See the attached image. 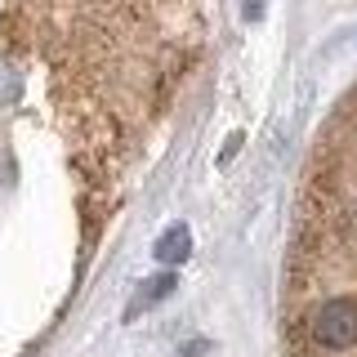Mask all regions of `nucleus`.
<instances>
[{"instance_id": "obj_4", "label": "nucleus", "mask_w": 357, "mask_h": 357, "mask_svg": "<svg viewBox=\"0 0 357 357\" xmlns=\"http://www.w3.org/2000/svg\"><path fill=\"white\" fill-rule=\"evenodd\" d=\"M22 94V85H18V76L9 72V67H0V103H14V98Z\"/></svg>"}, {"instance_id": "obj_5", "label": "nucleus", "mask_w": 357, "mask_h": 357, "mask_svg": "<svg viewBox=\"0 0 357 357\" xmlns=\"http://www.w3.org/2000/svg\"><path fill=\"white\" fill-rule=\"evenodd\" d=\"M259 5H264V0H245V14L255 18V14H259Z\"/></svg>"}, {"instance_id": "obj_1", "label": "nucleus", "mask_w": 357, "mask_h": 357, "mask_svg": "<svg viewBox=\"0 0 357 357\" xmlns=\"http://www.w3.org/2000/svg\"><path fill=\"white\" fill-rule=\"evenodd\" d=\"M282 353L357 357V85L304 165L282 273Z\"/></svg>"}, {"instance_id": "obj_3", "label": "nucleus", "mask_w": 357, "mask_h": 357, "mask_svg": "<svg viewBox=\"0 0 357 357\" xmlns=\"http://www.w3.org/2000/svg\"><path fill=\"white\" fill-rule=\"evenodd\" d=\"M170 290H174V277H170V273H161V277H148V282L139 286V295L130 299V308H126V321L143 317V312H148L152 304H161V299L170 295Z\"/></svg>"}, {"instance_id": "obj_2", "label": "nucleus", "mask_w": 357, "mask_h": 357, "mask_svg": "<svg viewBox=\"0 0 357 357\" xmlns=\"http://www.w3.org/2000/svg\"><path fill=\"white\" fill-rule=\"evenodd\" d=\"M156 259H161V264H183L188 259V255H192V232H188V223H174V228H165L161 232V237H156Z\"/></svg>"}]
</instances>
